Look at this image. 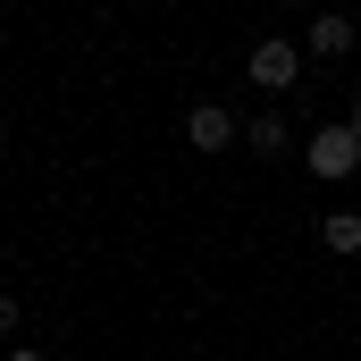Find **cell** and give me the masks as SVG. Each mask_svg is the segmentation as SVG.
<instances>
[{"label": "cell", "mask_w": 361, "mask_h": 361, "mask_svg": "<svg viewBox=\"0 0 361 361\" xmlns=\"http://www.w3.org/2000/svg\"><path fill=\"white\" fill-rule=\"evenodd\" d=\"M302 160H311V177H353L361 169V126L353 118H336V126H319V135H311V143H302Z\"/></svg>", "instance_id": "1"}, {"label": "cell", "mask_w": 361, "mask_h": 361, "mask_svg": "<svg viewBox=\"0 0 361 361\" xmlns=\"http://www.w3.org/2000/svg\"><path fill=\"white\" fill-rule=\"evenodd\" d=\"M185 143H193V152H227V143H244V118L219 109V101H193V109H185Z\"/></svg>", "instance_id": "2"}, {"label": "cell", "mask_w": 361, "mask_h": 361, "mask_svg": "<svg viewBox=\"0 0 361 361\" xmlns=\"http://www.w3.org/2000/svg\"><path fill=\"white\" fill-rule=\"evenodd\" d=\"M294 76H302V59H294V42H286V34L252 42V85H261V92H286Z\"/></svg>", "instance_id": "3"}, {"label": "cell", "mask_w": 361, "mask_h": 361, "mask_svg": "<svg viewBox=\"0 0 361 361\" xmlns=\"http://www.w3.org/2000/svg\"><path fill=\"white\" fill-rule=\"evenodd\" d=\"M244 152H261V160H286V152H294V126H286L277 109H261V118H244Z\"/></svg>", "instance_id": "4"}, {"label": "cell", "mask_w": 361, "mask_h": 361, "mask_svg": "<svg viewBox=\"0 0 361 361\" xmlns=\"http://www.w3.org/2000/svg\"><path fill=\"white\" fill-rule=\"evenodd\" d=\"M319 244H328L336 261H353L361 252V210H328V219H319Z\"/></svg>", "instance_id": "5"}, {"label": "cell", "mask_w": 361, "mask_h": 361, "mask_svg": "<svg viewBox=\"0 0 361 361\" xmlns=\"http://www.w3.org/2000/svg\"><path fill=\"white\" fill-rule=\"evenodd\" d=\"M353 51V17H311V59H345Z\"/></svg>", "instance_id": "6"}, {"label": "cell", "mask_w": 361, "mask_h": 361, "mask_svg": "<svg viewBox=\"0 0 361 361\" xmlns=\"http://www.w3.org/2000/svg\"><path fill=\"white\" fill-rule=\"evenodd\" d=\"M0 336H17V294H0Z\"/></svg>", "instance_id": "7"}, {"label": "cell", "mask_w": 361, "mask_h": 361, "mask_svg": "<svg viewBox=\"0 0 361 361\" xmlns=\"http://www.w3.org/2000/svg\"><path fill=\"white\" fill-rule=\"evenodd\" d=\"M8 361H51V353H42V345H8Z\"/></svg>", "instance_id": "8"}, {"label": "cell", "mask_w": 361, "mask_h": 361, "mask_svg": "<svg viewBox=\"0 0 361 361\" xmlns=\"http://www.w3.org/2000/svg\"><path fill=\"white\" fill-rule=\"evenodd\" d=\"M345 118H353V126H361V76H353V109H345Z\"/></svg>", "instance_id": "9"}, {"label": "cell", "mask_w": 361, "mask_h": 361, "mask_svg": "<svg viewBox=\"0 0 361 361\" xmlns=\"http://www.w3.org/2000/svg\"><path fill=\"white\" fill-rule=\"evenodd\" d=\"M269 8H294V0H269Z\"/></svg>", "instance_id": "10"}]
</instances>
